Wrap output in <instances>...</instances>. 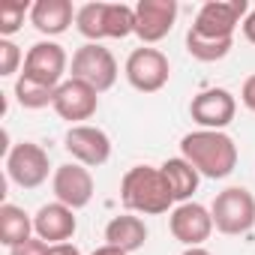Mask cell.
Wrapping results in <instances>:
<instances>
[{"mask_svg":"<svg viewBox=\"0 0 255 255\" xmlns=\"http://www.w3.org/2000/svg\"><path fill=\"white\" fill-rule=\"evenodd\" d=\"M180 156L198 168L201 177L222 180L237 168V144L216 129H198L180 138Z\"/></svg>","mask_w":255,"mask_h":255,"instance_id":"obj_1","label":"cell"},{"mask_svg":"<svg viewBox=\"0 0 255 255\" xmlns=\"http://www.w3.org/2000/svg\"><path fill=\"white\" fill-rule=\"evenodd\" d=\"M120 201L126 213H144V216H159L168 213L174 204L171 186L162 174V168L153 165H132L120 180Z\"/></svg>","mask_w":255,"mask_h":255,"instance_id":"obj_2","label":"cell"},{"mask_svg":"<svg viewBox=\"0 0 255 255\" xmlns=\"http://www.w3.org/2000/svg\"><path fill=\"white\" fill-rule=\"evenodd\" d=\"M75 27L84 39H126L135 33V6L126 3H84L75 15Z\"/></svg>","mask_w":255,"mask_h":255,"instance_id":"obj_3","label":"cell"},{"mask_svg":"<svg viewBox=\"0 0 255 255\" xmlns=\"http://www.w3.org/2000/svg\"><path fill=\"white\" fill-rule=\"evenodd\" d=\"M213 225L222 234H246L255 225V195L246 186H228L222 189L213 204Z\"/></svg>","mask_w":255,"mask_h":255,"instance_id":"obj_4","label":"cell"},{"mask_svg":"<svg viewBox=\"0 0 255 255\" xmlns=\"http://www.w3.org/2000/svg\"><path fill=\"white\" fill-rule=\"evenodd\" d=\"M246 15H249L246 0H207L189 30L204 39H234V30L237 24H243Z\"/></svg>","mask_w":255,"mask_h":255,"instance_id":"obj_5","label":"cell"},{"mask_svg":"<svg viewBox=\"0 0 255 255\" xmlns=\"http://www.w3.org/2000/svg\"><path fill=\"white\" fill-rule=\"evenodd\" d=\"M69 72H72V78L90 84L96 93L111 90L114 81H117V75H120L114 54H111L105 45H99V42H87V45H81V48L72 54Z\"/></svg>","mask_w":255,"mask_h":255,"instance_id":"obj_6","label":"cell"},{"mask_svg":"<svg viewBox=\"0 0 255 255\" xmlns=\"http://www.w3.org/2000/svg\"><path fill=\"white\" fill-rule=\"evenodd\" d=\"M66 66H69V57H66L63 45H57V42H51V39H42V42H36V45L27 48L21 78L57 90V87L66 81V78H63V75H66Z\"/></svg>","mask_w":255,"mask_h":255,"instance_id":"obj_7","label":"cell"},{"mask_svg":"<svg viewBox=\"0 0 255 255\" xmlns=\"http://www.w3.org/2000/svg\"><path fill=\"white\" fill-rule=\"evenodd\" d=\"M126 81H129L138 93H156L168 84L171 78V63L168 57L159 51V48H150V45H141L135 48L129 57H126Z\"/></svg>","mask_w":255,"mask_h":255,"instance_id":"obj_8","label":"cell"},{"mask_svg":"<svg viewBox=\"0 0 255 255\" xmlns=\"http://www.w3.org/2000/svg\"><path fill=\"white\" fill-rule=\"evenodd\" d=\"M48 171H51V162H48V153L33 144V141H21L15 147H9L6 153V174L15 186L21 189H36L48 180Z\"/></svg>","mask_w":255,"mask_h":255,"instance_id":"obj_9","label":"cell"},{"mask_svg":"<svg viewBox=\"0 0 255 255\" xmlns=\"http://www.w3.org/2000/svg\"><path fill=\"white\" fill-rule=\"evenodd\" d=\"M63 147L84 168H99V165H105L111 159V138L99 129V126H90V123L69 126V132L63 138Z\"/></svg>","mask_w":255,"mask_h":255,"instance_id":"obj_10","label":"cell"},{"mask_svg":"<svg viewBox=\"0 0 255 255\" xmlns=\"http://www.w3.org/2000/svg\"><path fill=\"white\" fill-rule=\"evenodd\" d=\"M189 114H192V120L201 126V129L222 132L225 126L234 120V114H237V99L225 87H210V90H201L198 96H192Z\"/></svg>","mask_w":255,"mask_h":255,"instance_id":"obj_11","label":"cell"},{"mask_svg":"<svg viewBox=\"0 0 255 255\" xmlns=\"http://www.w3.org/2000/svg\"><path fill=\"white\" fill-rule=\"evenodd\" d=\"M51 108L57 111L60 120H69L72 126H81L84 120H90V117L96 114V108H99V93H96L90 84L78 81V78H66V81L54 90V105H51Z\"/></svg>","mask_w":255,"mask_h":255,"instance_id":"obj_12","label":"cell"},{"mask_svg":"<svg viewBox=\"0 0 255 255\" xmlns=\"http://www.w3.org/2000/svg\"><path fill=\"white\" fill-rule=\"evenodd\" d=\"M168 228L174 234V240H180L186 249L189 246H201L210 234H213V213L198 204V201H183L171 210L168 216Z\"/></svg>","mask_w":255,"mask_h":255,"instance_id":"obj_13","label":"cell"},{"mask_svg":"<svg viewBox=\"0 0 255 255\" xmlns=\"http://www.w3.org/2000/svg\"><path fill=\"white\" fill-rule=\"evenodd\" d=\"M51 189H54V198L60 204H66L72 210H81L93 198V174L81 162H63V165L54 168Z\"/></svg>","mask_w":255,"mask_h":255,"instance_id":"obj_14","label":"cell"},{"mask_svg":"<svg viewBox=\"0 0 255 255\" xmlns=\"http://www.w3.org/2000/svg\"><path fill=\"white\" fill-rule=\"evenodd\" d=\"M177 21L174 0H138L135 3V36L144 45H153L171 33Z\"/></svg>","mask_w":255,"mask_h":255,"instance_id":"obj_15","label":"cell"},{"mask_svg":"<svg viewBox=\"0 0 255 255\" xmlns=\"http://www.w3.org/2000/svg\"><path fill=\"white\" fill-rule=\"evenodd\" d=\"M78 222H75V210L60 204V201H51V204H42L33 216V234L39 240H45L48 246H57V243H69V237L75 234Z\"/></svg>","mask_w":255,"mask_h":255,"instance_id":"obj_16","label":"cell"},{"mask_svg":"<svg viewBox=\"0 0 255 255\" xmlns=\"http://www.w3.org/2000/svg\"><path fill=\"white\" fill-rule=\"evenodd\" d=\"M75 15H78V9L69 0H36L30 9V24L45 36H60L69 30Z\"/></svg>","mask_w":255,"mask_h":255,"instance_id":"obj_17","label":"cell"},{"mask_svg":"<svg viewBox=\"0 0 255 255\" xmlns=\"http://www.w3.org/2000/svg\"><path fill=\"white\" fill-rule=\"evenodd\" d=\"M105 243L132 255L135 249H141V246L147 243V225H144V219L135 216V213L114 216V219L105 225Z\"/></svg>","mask_w":255,"mask_h":255,"instance_id":"obj_18","label":"cell"},{"mask_svg":"<svg viewBox=\"0 0 255 255\" xmlns=\"http://www.w3.org/2000/svg\"><path fill=\"white\" fill-rule=\"evenodd\" d=\"M33 237V216L18 204H0V243L15 249Z\"/></svg>","mask_w":255,"mask_h":255,"instance_id":"obj_19","label":"cell"},{"mask_svg":"<svg viewBox=\"0 0 255 255\" xmlns=\"http://www.w3.org/2000/svg\"><path fill=\"white\" fill-rule=\"evenodd\" d=\"M162 174H165V180H168V186H171V195H174V201H189L192 198V192L198 189V180H201V174H198V168L192 165V162H186L183 156H174V159H165L162 165Z\"/></svg>","mask_w":255,"mask_h":255,"instance_id":"obj_20","label":"cell"},{"mask_svg":"<svg viewBox=\"0 0 255 255\" xmlns=\"http://www.w3.org/2000/svg\"><path fill=\"white\" fill-rule=\"evenodd\" d=\"M234 48V39H204V36H198V33H186V51L195 57V60H201V63H216V60H222L228 51Z\"/></svg>","mask_w":255,"mask_h":255,"instance_id":"obj_21","label":"cell"},{"mask_svg":"<svg viewBox=\"0 0 255 255\" xmlns=\"http://www.w3.org/2000/svg\"><path fill=\"white\" fill-rule=\"evenodd\" d=\"M15 99H18L21 108L36 111V108L54 105V90H51V87H42V84H33V81H27V78L18 75V78H15Z\"/></svg>","mask_w":255,"mask_h":255,"instance_id":"obj_22","label":"cell"},{"mask_svg":"<svg viewBox=\"0 0 255 255\" xmlns=\"http://www.w3.org/2000/svg\"><path fill=\"white\" fill-rule=\"evenodd\" d=\"M33 6L27 0H3V3H0V36L9 39L12 33H18L21 24H24V15Z\"/></svg>","mask_w":255,"mask_h":255,"instance_id":"obj_23","label":"cell"},{"mask_svg":"<svg viewBox=\"0 0 255 255\" xmlns=\"http://www.w3.org/2000/svg\"><path fill=\"white\" fill-rule=\"evenodd\" d=\"M21 48L12 42V39H0V75L3 78H9V75H15L18 72V66H21Z\"/></svg>","mask_w":255,"mask_h":255,"instance_id":"obj_24","label":"cell"},{"mask_svg":"<svg viewBox=\"0 0 255 255\" xmlns=\"http://www.w3.org/2000/svg\"><path fill=\"white\" fill-rule=\"evenodd\" d=\"M9 255H51V246L39 237H30V240L18 243L15 249H9Z\"/></svg>","mask_w":255,"mask_h":255,"instance_id":"obj_25","label":"cell"},{"mask_svg":"<svg viewBox=\"0 0 255 255\" xmlns=\"http://www.w3.org/2000/svg\"><path fill=\"white\" fill-rule=\"evenodd\" d=\"M240 99H243V105H246L249 111H255V75H249V78L243 81V87H240Z\"/></svg>","mask_w":255,"mask_h":255,"instance_id":"obj_26","label":"cell"},{"mask_svg":"<svg viewBox=\"0 0 255 255\" xmlns=\"http://www.w3.org/2000/svg\"><path fill=\"white\" fill-rule=\"evenodd\" d=\"M243 36H246V42H252L255 45V9H249V15L243 18Z\"/></svg>","mask_w":255,"mask_h":255,"instance_id":"obj_27","label":"cell"},{"mask_svg":"<svg viewBox=\"0 0 255 255\" xmlns=\"http://www.w3.org/2000/svg\"><path fill=\"white\" fill-rule=\"evenodd\" d=\"M51 255H81V252L72 243H57V246H51Z\"/></svg>","mask_w":255,"mask_h":255,"instance_id":"obj_28","label":"cell"},{"mask_svg":"<svg viewBox=\"0 0 255 255\" xmlns=\"http://www.w3.org/2000/svg\"><path fill=\"white\" fill-rule=\"evenodd\" d=\"M90 255H129V252H123V249H117V246H99V249H93Z\"/></svg>","mask_w":255,"mask_h":255,"instance_id":"obj_29","label":"cell"},{"mask_svg":"<svg viewBox=\"0 0 255 255\" xmlns=\"http://www.w3.org/2000/svg\"><path fill=\"white\" fill-rule=\"evenodd\" d=\"M183 255H210L204 246H189V249H183Z\"/></svg>","mask_w":255,"mask_h":255,"instance_id":"obj_30","label":"cell"}]
</instances>
